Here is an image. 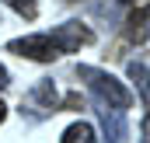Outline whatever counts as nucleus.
<instances>
[{
  "label": "nucleus",
  "instance_id": "obj_1",
  "mask_svg": "<svg viewBox=\"0 0 150 143\" xmlns=\"http://www.w3.org/2000/svg\"><path fill=\"white\" fill-rule=\"evenodd\" d=\"M77 77L101 98V105L112 108V112H126V108H133V94L122 87V80H115L108 70H98V67H77Z\"/></svg>",
  "mask_w": 150,
  "mask_h": 143
},
{
  "label": "nucleus",
  "instance_id": "obj_2",
  "mask_svg": "<svg viewBox=\"0 0 150 143\" xmlns=\"http://www.w3.org/2000/svg\"><path fill=\"white\" fill-rule=\"evenodd\" d=\"M7 49L18 52V56H25V59H35V63H52V59L59 56V49L52 45L49 32H42V35H25V38H11Z\"/></svg>",
  "mask_w": 150,
  "mask_h": 143
},
{
  "label": "nucleus",
  "instance_id": "obj_3",
  "mask_svg": "<svg viewBox=\"0 0 150 143\" xmlns=\"http://www.w3.org/2000/svg\"><path fill=\"white\" fill-rule=\"evenodd\" d=\"M49 38H52V45L59 52H77L80 45H87L94 35H91V28L84 21H63L56 32H49Z\"/></svg>",
  "mask_w": 150,
  "mask_h": 143
},
{
  "label": "nucleus",
  "instance_id": "obj_4",
  "mask_svg": "<svg viewBox=\"0 0 150 143\" xmlns=\"http://www.w3.org/2000/svg\"><path fill=\"white\" fill-rule=\"evenodd\" d=\"M28 98H32V101H35L42 112H56V108H59V98H56V87H52V80H42V84H35Z\"/></svg>",
  "mask_w": 150,
  "mask_h": 143
},
{
  "label": "nucleus",
  "instance_id": "obj_5",
  "mask_svg": "<svg viewBox=\"0 0 150 143\" xmlns=\"http://www.w3.org/2000/svg\"><path fill=\"white\" fill-rule=\"evenodd\" d=\"M59 143H98V136H94V126L91 122H74V126L63 129Z\"/></svg>",
  "mask_w": 150,
  "mask_h": 143
},
{
  "label": "nucleus",
  "instance_id": "obj_6",
  "mask_svg": "<svg viewBox=\"0 0 150 143\" xmlns=\"http://www.w3.org/2000/svg\"><path fill=\"white\" fill-rule=\"evenodd\" d=\"M126 25H129L126 32H129V38H133V42H140V45L147 42V4H143V0H140V7L129 14V21H126Z\"/></svg>",
  "mask_w": 150,
  "mask_h": 143
},
{
  "label": "nucleus",
  "instance_id": "obj_7",
  "mask_svg": "<svg viewBox=\"0 0 150 143\" xmlns=\"http://www.w3.org/2000/svg\"><path fill=\"white\" fill-rule=\"evenodd\" d=\"M129 77H133L136 87H140V101L147 105V63H143V59H140V63L133 59V63H129Z\"/></svg>",
  "mask_w": 150,
  "mask_h": 143
},
{
  "label": "nucleus",
  "instance_id": "obj_8",
  "mask_svg": "<svg viewBox=\"0 0 150 143\" xmlns=\"http://www.w3.org/2000/svg\"><path fill=\"white\" fill-rule=\"evenodd\" d=\"M4 4H7L11 11H18L25 21H35V18H38V4H35V0H4Z\"/></svg>",
  "mask_w": 150,
  "mask_h": 143
},
{
  "label": "nucleus",
  "instance_id": "obj_9",
  "mask_svg": "<svg viewBox=\"0 0 150 143\" xmlns=\"http://www.w3.org/2000/svg\"><path fill=\"white\" fill-rule=\"evenodd\" d=\"M7 84H11V80H7V67L0 63V87H7Z\"/></svg>",
  "mask_w": 150,
  "mask_h": 143
},
{
  "label": "nucleus",
  "instance_id": "obj_10",
  "mask_svg": "<svg viewBox=\"0 0 150 143\" xmlns=\"http://www.w3.org/2000/svg\"><path fill=\"white\" fill-rule=\"evenodd\" d=\"M4 119H7V105L0 101V122H4Z\"/></svg>",
  "mask_w": 150,
  "mask_h": 143
},
{
  "label": "nucleus",
  "instance_id": "obj_11",
  "mask_svg": "<svg viewBox=\"0 0 150 143\" xmlns=\"http://www.w3.org/2000/svg\"><path fill=\"white\" fill-rule=\"evenodd\" d=\"M129 4H133V0H129Z\"/></svg>",
  "mask_w": 150,
  "mask_h": 143
}]
</instances>
